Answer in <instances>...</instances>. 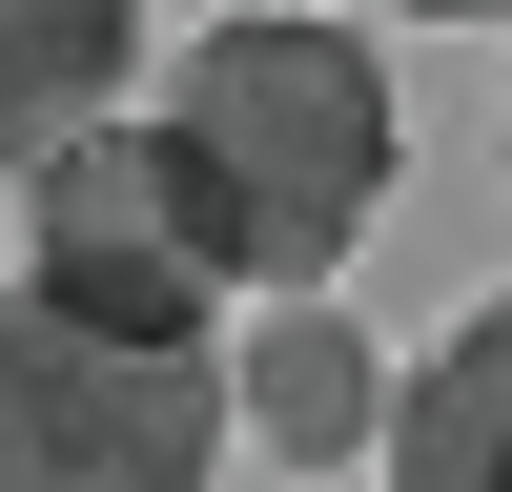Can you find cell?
Returning <instances> with one entry per match:
<instances>
[{"label":"cell","mask_w":512,"mask_h":492,"mask_svg":"<svg viewBox=\"0 0 512 492\" xmlns=\"http://www.w3.org/2000/svg\"><path fill=\"white\" fill-rule=\"evenodd\" d=\"M164 123H185L246 287H328L369 246V205H390V62H369L349 21H308V0L205 21L185 82H164Z\"/></svg>","instance_id":"1"},{"label":"cell","mask_w":512,"mask_h":492,"mask_svg":"<svg viewBox=\"0 0 512 492\" xmlns=\"http://www.w3.org/2000/svg\"><path fill=\"white\" fill-rule=\"evenodd\" d=\"M205 472H226L205 328H82L0 287V492H205Z\"/></svg>","instance_id":"2"},{"label":"cell","mask_w":512,"mask_h":492,"mask_svg":"<svg viewBox=\"0 0 512 492\" xmlns=\"http://www.w3.org/2000/svg\"><path fill=\"white\" fill-rule=\"evenodd\" d=\"M21 287L82 328H226L246 267H226V205H205L185 123H62V144L21 164Z\"/></svg>","instance_id":"3"},{"label":"cell","mask_w":512,"mask_h":492,"mask_svg":"<svg viewBox=\"0 0 512 492\" xmlns=\"http://www.w3.org/2000/svg\"><path fill=\"white\" fill-rule=\"evenodd\" d=\"M369 410H390L369 328L328 308V287H267V328H246V369H226V431H267L287 472H328V451H369Z\"/></svg>","instance_id":"4"},{"label":"cell","mask_w":512,"mask_h":492,"mask_svg":"<svg viewBox=\"0 0 512 492\" xmlns=\"http://www.w3.org/2000/svg\"><path fill=\"white\" fill-rule=\"evenodd\" d=\"M369 431H390V472H410V492H512V287L451 328L431 369H410L390 410H369Z\"/></svg>","instance_id":"5"},{"label":"cell","mask_w":512,"mask_h":492,"mask_svg":"<svg viewBox=\"0 0 512 492\" xmlns=\"http://www.w3.org/2000/svg\"><path fill=\"white\" fill-rule=\"evenodd\" d=\"M123 62H144V0H0V185H21L62 123H103Z\"/></svg>","instance_id":"6"},{"label":"cell","mask_w":512,"mask_h":492,"mask_svg":"<svg viewBox=\"0 0 512 492\" xmlns=\"http://www.w3.org/2000/svg\"><path fill=\"white\" fill-rule=\"evenodd\" d=\"M410 21H512V0H410Z\"/></svg>","instance_id":"7"}]
</instances>
